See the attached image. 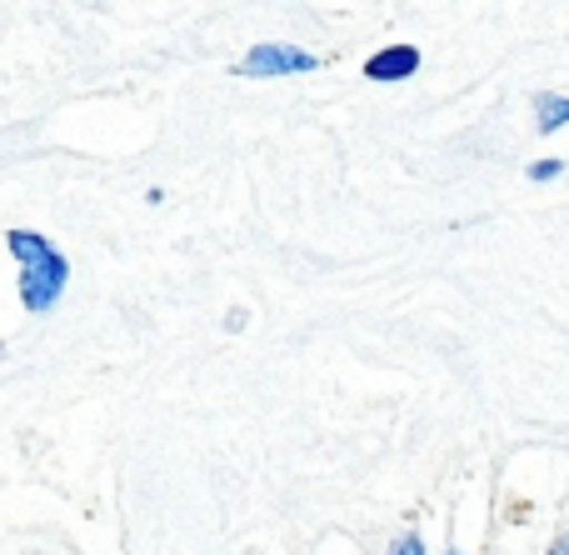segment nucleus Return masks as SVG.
Instances as JSON below:
<instances>
[{
	"mask_svg": "<svg viewBox=\"0 0 569 555\" xmlns=\"http://www.w3.org/2000/svg\"><path fill=\"white\" fill-rule=\"evenodd\" d=\"M70 280V266L60 250H50V256H40L36 266L20 270V300H26L30 310H50L60 300V290H66Z\"/></svg>",
	"mask_w": 569,
	"mask_h": 555,
	"instance_id": "nucleus-1",
	"label": "nucleus"
},
{
	"mask_svg": "<svg viewBox=\"0 0 569 555\" xmlns=\"http://www.w3.org/2000/svg\"><path fill=\"white\" fill-rule=\"evenodd\" d=\"M295 70H315L310 50L295 46H256L246 60H240V76H295Z\"/></svg>",
	"mask_w": 569,
	"mask_h": 555,
	"instance_id": "nucleus-2",
	"label": "nucleus"
},
{
	"mask_svg": "<svg viewBox=\"0 0 569 555\" xmlns=\"http://www.w3.org/2000/svg\"><path fill=\"white\" fill-rule=\"evenodd\" d=\"M415 66H420V50H415V46H395V50H380V56L365 66V76H370V80H405Z\"/></svg>",
	"mask_w": 569,
	"mask_h": 555,
	"instance_id": "nucleus-3",
	"label": "nucleus"
},
{
	"mask_svg": "<svg viewBox=\"0 0 569 555\" xmlns=\"http://www.w3.org/2000/svg\"><path fill=\"white\" fill-rule=\"evenodd\" d=\"M6 246H10V256L20 260V270H26V266H36L40 256H50V240H46V236H30V230H10V240H6Z\"/></svg>",
	"mask_w": 569,
	"mask_h": 555,
	"instance_id": "nucleus-4",
	"label": "nucleus"
},
{
	"mask_svg": "<svg viewBox=\"0 0 569 555\" xmlns=\"http://www.w3.org/2000/svg\"><path fill=\"white\" fill-rule=\"evenodd\" d=\"M565 120H569V100L565 96H545L540 100V130H545V136H555Z\"/></svg>",
	"mask_w": 569,
	"mask_h": 555,
	"instance_id": "nucleus-5",
	"label": "nucleus"
},
{
	"mask_svg": "<svg viewBox=\"0 0 569 555\" xmlns=\"http://www.w3.org/2000/svg\"><path fill=\"white\" fill-rule=\"evenodd\" d=\"M530 176H535V180H550V176H560V160H540V166H535Z\"/></svg>",
	"mask_w": 569,
	"mask_h": 555,
	"instance_id": "nucleus-6",
	"label": "nucleus"
},
{
	"mask_svg": "<svg viewBox=\"0 0 569 555\" xmlns=\"http://www.w3.org/2000/svg\"><path fill=\"white\" fill-rule=\"evenodd\" d=\"M390 555H425V546H420V541H415V536H405V541H400V546H395Z\"/></svg>",
	"mask_w": 569,
	"mask_h": 555,
	"instance_id": "nucleus-7",
	"label": "nucleus"
},
{
	"mask_svg": "<svg viewBox=\"0 0 569 555\" xmlns=\"http://www.w3.org/2000/svg\"><path fill=\"white\" fill-rule=\"evenodd\" d=\"M450 555H460V551H450Z\"/></svg>",
	"mask_w": 569,
	"mask_h": 555,
	"instance_id": "nucleus-8",
	"label": "nucleus"
}]
</instances>
